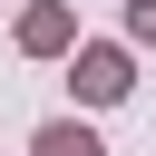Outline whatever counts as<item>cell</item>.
Here are the masks:
<instances>
[{
	"mask_svg": "<svg viewBox=\"0 0 156 156\" xmlns=\"http://www.w3.org/2000/svg\"><path fill=\"white\" fill-rule=\"evenodd\" d=\"M68 88L88 98V107H117L136 78H127V49H107V39H78V58H68Z\"/></svg>",
	"mask_w": 156,
	"mask_h": 156,
	"instance_id": "6da1fadb",
	"label": "cell"
},
{
	"mask_svg": "<svg viewBox=\"0 0 156 156\" xmlns=\"http://www.w3.org/2000/svg\"><path fill=\"white\" fill-rule=\"evenodd\" d=\"M29 156H107V146H98V127L58 117V127H39V136H29Z\"/></svg>",
	"mask_w": 156,
	"mask_h": 156,
	"instance_id": "3957f363",
	"label": "cell"
},
{
	"mask_svg": "<svg viewBox=\"0 0 156 156\" xmlns=\"http://www.w3.org/2000/svg\"><path fill=\"white\" fill-rule=\"evenodd\" d=\"M20 49H29V58H58V49H78V20H68L58 0H29V10H20Z\"/></svg>",
	"mask_w": 156,
	"mask_h": 156,
	"instance_id": "7a4b0ae2",
	"label": "cell"
},
{
	"mask_svg": "<svg viewBox=\"0 0 156 156\" xmlns=\"http://www.w3.org/2000/svg\"><path fill=\"white\" fill-rule=\"evenodd\" d=\"M127 39H136V49H156V0H127Z\"/></svg>",
	"mask_w": 156,
	"mask_h": 156,
	"instance_id": "277c9868",
	"label": "cell"
}]
</instances>
